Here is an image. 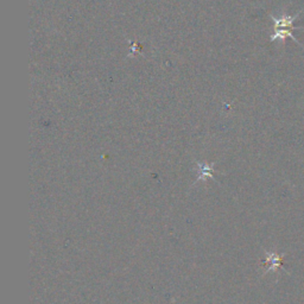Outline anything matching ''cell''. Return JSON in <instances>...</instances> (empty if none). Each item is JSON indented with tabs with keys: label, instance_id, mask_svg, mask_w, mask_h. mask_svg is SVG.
<instances>
[{
	"label": "cell",
	"instance_id": "6da1fadb",
	"mask_svg": "<svg viewBox=\"0 0 304 304\" xmlns=\"http://www.w3.org/2000/svg\"><path fill=\"white\" fill-rule=\"evenodd\" d=\"M300 14H301V12H300V13H297L296 15L284 14V15H282V17H279V18H276L275 15H270V17H271V19L274 20L275 29L293 30V29H299V27H296L294 25V23H295V20H296L297 18L300 17Z\"/></svg>",
	"mask_w": 304,
	"mask_h": 304
},
{
	"label": "cell",
	"instance_id": "7a4b0ae2",
	"mask_svg": "<svg viewBox=\"0 0 304 304\" xmlns=\"http://www.w3.org/2000/svg\"><path fill=\"white\" fill-rule=\"evenodd\" d=\"M287 38H291L293 41H295V43H297V44H300V42L297 41L296 38H295L293 35V31L289 29H275V33L271 37V41L275 42L277 41V39H282V41H285Z\"/></svg>",
	"mask_w": 304,
	"mask_h": 304
}]
</instances>
